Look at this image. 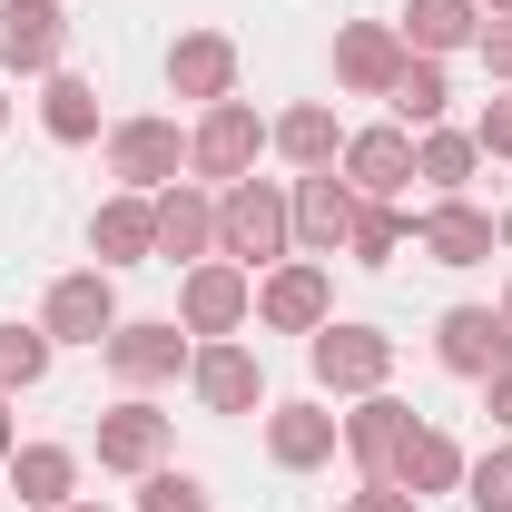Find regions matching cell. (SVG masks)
<instances>
[{"label":"cell","instance_id":"17","mask_svg":"<svg viewBox=\"0 0 512 512\" xmlns=\"http://www.w3.org/2000/svg\"><path fill=\"white\" fill-rule=\"evenodd\" d=\"M168 463V414L148 394H119L99 414V473H158Z\"/></svg>","mask_w":512,"mask_h":512},{"label":"cell","instance_id":"5","mask_svg":"<svg viewBox=\"0 0 512 512\" xmlns=\"http://www.w3.org/2000/svg\"><path fill=\"white\" fill-rule=\"evenodd\" d=\"M325 316H335V276H325V256H286V266L256 276V325H266V335H316Z\"/></svg>","mask_w":512,"mask_h":512},{"label":"cell","instance_id":"36","mask_svg":"<svg viewBox=\"0 0 512 512\" xmlns=\"http://www.w3.org/2000/svg\"><path fill=\"white\" fill-rule=\"evenodd\" d=\"M483 414H493V424H503V434H512V365H503V375H493V384H483Z\"/></svg>","mask_w":512,"mask_h":512},{"label":"cell","instance_id":"24","mask_svg":"<svg viewBox=\"0 0 512 512\" xmlns=\"http://www.w3.org/2000/svg\"><path fill=\"white\" fill-rule=\"evenodd\" d=\"M10 493H20L30 512H69L79 503V453L69 444H20L10 453Z\"/></svg>","mask_w":512,"mask_h":512},{"label":"cell","instance_id":"12","mask_svg":"<svg viewBox=\"0 0 512 512\" xmlns=\"http://www.w3.org/2000/svg\"><path fill=\"white\" fill-rule=\"evenodd\" d=\"M404 60H414V50H404L394 20H345V30H335V89H355V99H384V89L404 79Z\"/></svg>","mask_w":512,"mask_h":512},{"label":"cell","instance_id":"31","mask_svg":"<svg viewBox=\"0 0 512 512\" xmlns=\"http://www.w3.org/2000/svg\"><path fill=\"white\" fill-rule=\"evenodd\" d=\"M463 503L473 512H512V434L493 453H473V463H463Z\"/></svg>","mask_w":512,"mask_h":512},{"label":"cell","instance_id":"29","mask_svg":"<svg viewBox=\"0 0 512 512\" xmlns=\"http://www.w3.org/2000/svg\"><path fill=\"white\" fill-rule=\"evenodd\" d=\"M404 247H414V217H404L394 197H365V207H355V237H345V256H355V266H394Z\"/></svg>","mask_w":512,"mask_h":512},{"label":"cell","instance_id":"8","mask_svg":"<svg viewBox=\"0 0 512 512\" xmlns=\"http://www.w3.org/2000/svg\"><path fill=\"white\" fill-rule=\"evenodd\" d=\"M434 365H444V375H463V384H493V375L512 365L503 306H444V316H434Z\"/></svg>","mask_w":512,"mask_h":512},{"label":"cell","instance_id":"9","mask_svg":"<svg viewBox=\"0 0 512 512\" xmlns=\"http://www.w3.org/2000/svg\"><path fill=\"white\" fill-rule=\"evenodd\" d=\"M40 325H50V345H109V325H119V276H109V266H69L60 286H50V306H40Z\"/></svg>","mask_w":512,"mask_h":512},{"label":"cell","instance_id":"38","mask_svg":"<svg viewBox=\"0 0 512 512\" xmlns=\"http://www.w3.org/2000/svg\"><path fill=\"white\" fill-rule=\"evenodd\" d=\"M473 10H483V20H512V0H473Z\"/></svg>","mask_w":512,"mask_h":512},{"label":"cell","instance_id":"3","mask_svg":"<svg viewBox=\"0 0 512 512\" xmlns=\"http://www.w3.org/2000/svg\"><path fill=\"white\" fill-rule=\"evenodd\" d=\"M256 158H266V119L247 99L197 109V128H188V178L197 188H237V178H256Z\"/></svg>","mask_w":512,"mask_h":512},{"label":"cell","instance_id":"13","mask_svg":"<svg viewBox=\"0 0 512 512\" xmlns=\"http://www.w3.org/2000/svg\"><path fill=\"white\" fill-rule=\"evenodd\" d=\"M188 394L207 404V414H256V404H266V365H256L237 335H217V345L188 355Z\"/></svg>","mask_w":512,"mask_h":512},{"label":"cell","instance_id":"41","mask_svg":"<svg viewBox=\"0 0 512 512\" xmlns=\"http://www.w3.org/2000/svg\"><path fill=\"white\" fill-rule=\"evenodd\" d=\"M69 512H109V503H69Z\"/></svg>","mask_w":512,"mask_h":512},{"label":"cell","instance_id":"22","mask_svg":"<svg viewBox=\"0 0 512 512\" xmlns=\"http://www.w3.org/2000/svg\"><path fill=\"white\" fill-rule=\"evenodd\" d=\"M414 434V404L404 394H355V414H345V453H355V473L384 483L394 473V444Z\"/></svg>","mask_w":512,"mask_h":512},{"label":"cell","instance_id":"14","mask_svg":"<svg viewBox=\"0 0 512 512\" xmlns=\"http://www.w3.org/2000/svg\"><path fill=\"white\" fill-rule=\"evenodd\" d=\"M60 50H69V10H60V0H0V69L50 79Z\"/></svg>","mask_w":512,"mask_h":512},{"label":"cell","instance_id":"2","mask_svg":"<svg viewBox=\"0 0 512 512\" xmlns=\"http://www.w3.org/2000/svg\"><path fill=\"white\" fill-rule=\"evenodd\" d=\"M306 365H316L325 394H384V375H394V335L384 325H355V316H325L316 335H306Z\"/></svg>","mask_w":512,"mask_h":512},{"label":"cell","instance_id":"20","mask_svg":"<svg viewBox=\"0 0 512 512\" xmlns=\"http://www.w3.org/2000/svg\"><path fill=\"white\" fill-rule=\"evenodd\" d=\"M463 463H473V453L453 444L444 424H414V434L394 444V473H384V483H404L414 503H444V493H463Z\"/></svg>","mask_w":512,"mask_h":512},{"label":"cell","instance_id":"11","mask_svg":"<svg viewBox=\"0 0 512 512\" xmlns=\"http://www.w3.org/2000/svg\"><path fill=\"white\" fill-rule=\"evenodd\" d=\"M335 178L355 197H404L414 188V128H345V158H335Z\"/></svg>","mask_w":512,"mask_h":512},{"label":"cell","instance_id":"28","mask_svg":"<svg viewBox=\"0 0 512 512\" xmlns=\"http://www.w3.org/2000/svg\"><path fill=\"white\" fill-rule=\"evenodd\" d=\"M384 109H394V128H444V109H453L444 60H404V79L384 89Z\"/></svg>","mask_w":512,"mask_h":512},{"label":"cell","instance_id":"34","mask_svg":"<svg viewBox=\"0 0 512 512\" xmlns=\"http://www.w3.org/2000/svg\"><path fill=\"white\" fill-rule=\"evenodd\" d=\"M473 50H483V69L512 89V20H483V30H473Z\"/></svg>","mask_w":512,"mask_h":512},{"label":"cell","instance_id":"42","mask_svg":"<svg viewBox=\"0 0 512 512\" xmlns=\"http://www.w3.org/2000/svg\"><path fill=\"white\" fill-rule=\"evenodd\" d=\"M503 325H512V286H503Z\"/></svg>","mask_w":512,"mask_h":512},{"label":"cell","instance_id":"7","mask_svg":"<svg viewBox=\"0 0 512 512\" xmlns=\"http://www.w3.org/2000/svg\"><path fill=\"white\" fill-rule=\"evenodd\" d=\"M178 325L188 335H237V325H256V276L247 266H227V256H207V266H188L178 276Z\"/></svg>","mask_w":512,"mask_h":512},{"label":"cell","instance_id":"16","mask_svg":"<svg viewBox=\"0 0 512 512\" xmlns=\"http://www.w3.org/2000/svg\"><path fill=\"white\" fill-rule=\"evenodd\" d=\"M345 444V414H325V404H266V463L276 473H325Z\"/></svg>","mask_w":512,"mask_h":512},{"label":"cell","instance_id":"21","mask_svg":"<svg viewBox=\"0 0 512 512\" xmlns=\"http://www.w3.org/2000/svg\"><path fill=\"white\" fill-rule=\"evenodd\" d=\"M414 247L434 256V266H483V256L503 247V227H493L483 207H463V197H434V207L414 217Z\"/></svg>","mask_w":512,"mask_h":512},{"label":"cell","instance_id":"18","mask_svg":"<svg viewBox=\"0 0 512 512\" xmlns=\"http://www.w3.org/2000/svg\"><path fill=\"white\" fill-rule=\"evenodd\" d=\"M89 256L119 276V266H158V207L138 188H119V197H99L89 207Z\"/></svg>","mask_w":512,"mask_h":512},{"label":"cell","instance_id":"35","mask_svg":"<svg viewBox=\"0 0 512 512\" xmlns=\"http://www.w3.org/2000/svg\"><path fill=\"white\" fill-rule=\"evenodd\" d=\"M345 512H414V493H404V483H365Z\"/></svg>","mask_w":512,"mask_h":512},{"label":"cell","instance_id":"32","mask_svg":"<svg viewBox=\"0 0 512 512\" xmlns=\"http://www.w3.org/2000/svg\"><path fill=\"white\" fill-rule=\"evenodd\" d=\"M138 512H217V493L197 473H168L158 463V473H138Z\"/></svg>","mask_w":512,"mask_h":512},{"label":"cell","instance_id":"6","mask_svg":"<svg viewBox=\"0 0 512 512\" xmlns=\"http://www.w3.org/2000/svg\"><path fill=\"white\" fill-rule=\"evenodd\" d=\"M109 178L138 188V197L178 188V178H188V128L178 119H119L109 128Z\"/></svg>","mask_w":512,"mask_h":512},{"label":"cell","instance_id":"39","mask_svg":"<svg viewBox=\"0 0 512 512\" xmlns=\"http://www.w3.org/2000/svg\"><path fill=\"white\" fill-rule=\"evenodd\" d=\"M493 227H503V247H512V207H503V217H493Z\"/></svg>","mask_w":512,"mask_h":512},{"label":"cell","instance_id":"37","mask_svg":"<svg viewBox=\"0 0 512 512\" xmlns=\"http://www.w3.org/2000/svg\"><path fill=\"white\" fill-rule=\"evenodd\" d=\"M20 453V424H10V394H0V463Z\"/></svg>","mask_w":512,"mask_h":512},{"label":"cell","instance_id":"26","mask_svg":"<svg viewBox=\"0 0 512 512\" xmlns=\"http://www.w3.org/2000/svg\"><path fill=\"white\" fill-rule=\"evenodd\" d=\"M40 128H50L60 148H89V138H99V79L50 69V79H40Z\"/></svg>","mask_w":512,"mask_h":512},{"label":"cell","instance_id":"30","mask_svg":"<svg viewBox=\"0 0 512 512\" xmlns=\"http://www.w3.org/2000/svg\"><path fill=\"white\" fill-rule=\"evenodd\" d=\"M50 355H60V345H50V325H0V394H30V384L50 375Z\"/></svg>","mask_w":512,"mask_h":512},{"label":"cell","instance_id":"23","mask_svg":"<svg viewBox=\"0 0 512 512\" xmlns=\"http://www.w3.org/2000/svg\"><path fill=\"white\" fill-rule=\"evenodd\" d=\"M266 148H276L286 168H335V158H345V128H335L325 99H296V109L266 119Z\"/></svg>","mask_w":512,"mask_h":512},{"label":"cell","instance_id":"10","mask_svg":"<svg viewBox=\"0 0 512 512\" xmlns=\"http://www.w3.org/2000/svg\"><path fill=\"white\" fill-rule=\"evenodd\" d=\"M286 207H296V256H345V237H355V207H365V197L345 188L335 168H306V178L286 188Z\"/></svg>","mask_w":512,"mask_h":512},{"label":"cell","instance_id":"25","mask_svg":"<svg viewBox=\"0 0 512 512\" xmlns=\"http://www.w3.org/2000/svg\"><path fill=\"white\" fill-rule=\"evenodd\" d=\"M404 50L414 60H453V50H473V30H483V10L473 0H404Z\"/></svg>","mask_w":512,"mask_h":512},{"label":"cell","instance_id":"27","mask_svg":"<svg viewBox=\"0 0 512 512\" xmlns=\"http://www.w3.org/2000/svg\"><path fill=\"white\" fill-rule=\"evenodd\" d=\"M473 168H483L473 128H414V178H424L434 197H463V188H473Z\"/></svg>","mask_w":512,"mask_h":512},{"label":"cell","instance_id":"33","mask_svg":"<svg viewBox=\"0 0 512 512\" xmlns=\"http://www.w3.org/2000/svg\"><path fill=\"white\" fill-rule=\"evenodd\" d=\"M473 148H483V158H512V99H483V119H473Z\"/></svg>","mask_w":512,"mask_h":512},{"label":"cell","instance_id":"40","mask_svg":"<svg viewBox=\"0 0 512 512\" xmlns=\"http://www.w3.org/2000/svg\"><path fill=\"white\" fill-rule=\"evenodd\" d=\"M0 128H10V89H0Z\"/></svg>","mask_w":512,"mask_h":512},{"label":"cell","instance_id":"15","mask_svg":"<svg viewBox=\"0 0 512 512\" xmlns=\"http://www.w3.org/2000/svg\"><path fill=\"white\" fill-rule=\"evenodd\" d=\"M148 207H158V266H207L217 256V188L178 178V188H158Z\"/></svg>","mask_w":512,"mask_h":512},{"label":"cell","instance_id":"1","mask_svg":"<svg viewBox=\"0 0 512 512\" xmlns=\"http://www.w3.org/2000/svg\"><path fill=\"white\" fill-rule=\"evenodd\" d=\"M217 256L247 266V276H266V266L296 256V207H286L276 178H237V188H217Z\"/></svg>","mask_w":512,"mask_h":512},{"label":"cell","instance_id":"19","mask_svg":"<svg viewBox=\"0 0 512 512\" xmlns=\"http://www.w3.org/2000/svg\"><path fill=\"white\" fill-rule=\"evenodd\" d=\"M168 89L197 99V109L237 99V40H227V30H178V40H168Z\"/></svg>","mask_w":512,"mask_h":512},{"label":"cell","instance_id":"4","mask_svg":"<svg viewBox=\"0 0 512 512\" xmlns=\"http://www.w3.org/2000/svg\"><path fill=\"white\" fill-rule=\"evenodd\" d=\"M99 355H109V375H119L128 394H158V384H178V375H188V355H197V345H188V325H178V316H119Z\"/></svg>","mask_w":512,"mask_h":512}]
</instances>
